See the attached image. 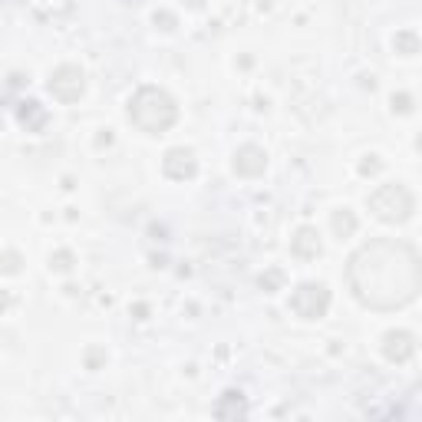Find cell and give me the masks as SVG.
Segmentation results:
<instances>
[{
	"label": "cell",
	"mask_w": 422,
	"mask_h": 422,
	"mask_svg": "<svg viewBox=\"0 0 422 422\" xmlns=\"http://www.w3.org/2000/svg\"><path fill=\"white\" fill-rule=\"evenodd\" d=\"M50 93H53V100H60V102H79L83 100V93H86V73L79 70V66H73V63H63V66H56L50 73Z\"/></svg>",
	"instance_id": "obj_5"
},
{
	"label": "cell",
	"mask_w": 422,
	"mask_h": 422,
	"mask_svg": "<svg viewBox=\"0 0 422 422\" xmlns=\"http://www.w3.org/2000/svg\"><path fill=\"white\" fill-rule=\"evenodd\" d=\"M129 119L146 136H162L178 123V106L162 86H139L129 100Z\"/></svg>",
	"instance_id": "obj_2"
},
{
	"label": "cell",
	"mask_w": 422,
	"mask_h": 422,
	"mask_svg": "<svg viewBox=\"0 0 422 422\" xmlns=\"http://www.w3.org/2000/svg\"><path fill=\"white\" fill-rule=\"evenodd\" d=\"M0 271L3 274H20L24 271V258H20L17 251H3V254H0Z\"/></svg>",
	"instance_id": "obj_13"
},
{
	"label": "cell",
	"mask_w": 422,
	"mask_h": 422,
	"mask_svg": "<svg viewBox=\"0 0 422 422\" xmlns=\"http://www.w3.org/2000/svg\"><path fill=\"white\" fill-rule=\"evenodd\" d=\"M393 47H396V53H403V56H416V53H419V37H416L412 30H403V33H396Z\"/></svg>",
	"instance_id": "obj_12"
},
{
	"label": "cell",
	"mask_w": 422,
	"mask_h": 422,
	"mask_svg": "<svg viewBox=\"0 0 422 422\" xmlns=\"http://www.w3.org/2000/svg\"><path fill=\"white\" fill-rule=\"evenodd\" d=\"M416 353V336L409 330H389L383 336V357L389 363H406Z\"/></svg>",
	"instance_id": "obj_8"
},
{
	"label": "cell",
	"mask_w": 422,
	"mask_h": 422,
	"mask_svg": "<svg viewBox=\"0 0 422 422\" xmlns=\"http://www.w3.org/2000/svg\"><path fill=\"white\" fill-rule=\"evenodd\" d=\"M244 412H248L244 396L235 393V389H231V393H224V396L214 403V416H218V419H231V416H244Z\"/></svg>",
	"instance_id": "obj_10"
},
{
	"label": "cell",
	"mask_w": 422,
	"mask_h": 422,
	"mask_svg": "<svg viewBox=\"0 0 422 422\" xmlns=\"http://www.w3.org/2000/svg\"><path fill=\"white\" fill-rule=\"evenodd\" d=\"M102 363H106V350L89 347V350H86V366H89V370H100Z\"/></svg>",
	"instance_id": "obj_16"
},
{
	"label": "cell",
	"mask_w": 422,
	"mask_h": 422,
	"mask_svg": "<svg viewBox=\"0 0 422 422\" xmlns=\"http://www.w3.org/2000/svg\"><path fill=\"white\" fill-rule=\"evenodd\" d=\"M330 224H334L336 237H350L353 231H357V224H360V221H357V214H353L350 208H340V211H334V221H330Z\"/></svg>",
	"instance_id": "obj_11"
},
{
	"label": "cell",
	"mask_w": 422,
	"mask_h": 422,
	"mask_svg": "<svg viewBox=\"0 0 422 422\" xmlns=\"http://www.w3.org/2000/svg\"><path fill=\"white\" fill-rule=\"evenodd\" d=\"M393 109H396V112H412V96H409V93H393Z\"/></svg>",
	"instance_id": "obj_17"
},
{
	"label": "cell",
	"mask_w": 422,
	"mask_h": 422,
	"mask_svg": "<svg viewBox=\"0 0 422 422\" xmlns=\"http://www.w3.org/2000/svg\"><path fill=\"white\" fill-rule=\"evenodd\" d=\"M175 24H178V20H175L172 13H155V26H162V30H175Z\"/></svg>",
	"instance_id": "obj_19"
},
{
	"label": "cell",
	"mask_w": 422,
	"mask_h": 422,
	"mask_svg": "<svg viewBox=\"0 0 422 422\" xmlns=\"http://www.w3.org/2000/svg\"><path fill=\"white\" fill-rule=\"evenodd\" d=\"M50 267L53 271H60V274H70L73 271V251H56L50 258Z\"/></svg>",
	"instance_id": "obj_14"
},
{
	"label": "cell",
	"mask_w": 422,
	"mask_h": 422,
	"mask_svg": "<svg viewBox=\"0 0 422 422\" xmlns=\"http://www.w3.org/2000/svg\"><path fill=\"white\" fill-rule=\"evenodd\" d=\"M376 172H380V159L376 155H366L360 162V175H376Z\"/></svg>",
	"instance_id": "obj_18"
},
{
	"label": "cell",
	"mask_w": 422,
	"mask_h": 422,
	"mask_svg": "<svg viewBox=\"0 0 422 422\" xmlns=\"http://www.w3.org/2000/svg\"><path fill=\"white\" fill-rule=\"evenodd\" d=\"M182 3H188L192 10H201V7H205V0H182Z\"/></svg>",
	"instance_id": "obj_21"
},
{
	"label": "cell",
	"mask_w": 422,
	"mask_h": 422,
	"mask_svg": "<svg viewBox=\"0 0 422 422\" xmlns=\"http://www.w3.org/2000/svg\"><path fill=\"white\" fill-rule=\"evenodd\" d=\"M290 251H294V258H300V261H313V258H320V235H317V228H311V224H300L297 231H294V237H290Z\"/></svg>",
	"instance_id": "obj_9"
},
{
	"label": "cell",
	"mask_w": 422,
	"mask_h": 422,
	"mask_svg": "<svg viewBox=\"0 0 422 422\" xmlns=\"http://www.w3.org/2000/svg\"><path fill=\"white\" fill-rule=\"evenodd\" d=\"M281 284H284V271H267V274H261V287L267 290V294L281 290Z\"/></svg>",
	"instance_id": "obj_15"
},
{
	"label": "cell",
	"mask_w": 422,
	"mask_h": 422,
	"mask_svg": "<svg viewBox=\"0 0 422 422\" xmlns=\"http://www.w3.org/2000/svg\"><path fill=\"white\" fill-rule=\"evenodd\" d=\"M347 284L370 311H399L419 297V254L399 237H376L350 254Z\"/></svg>",
	"instance_id": "obj_1"
},
{
	"label": "cell",
	"mask_w": 422,
	"mask_h": 422,
	"mask_svg": "<svg viewBox=\"0 0 422 422\" xmlns=\"http://www.w3.org/2000/svg\"><path fill=\"white\" fill-rule=\"evenodd\" d=\"M370 211L386 224H403L412 218V211H416V198H412V192L406 185H380L373 192L370 198H366Z\"/></svg>",
	"instance_id": "obj_3"
},
{
	"label": "cell",
	"mask_w": 422,
	"mask_h": 422,
	"mask_svg": "<svg viewBox=\"0 0 422 422\" xmlns=\"http://www.w3.org/2000/svg\"><path fill=\"white\" fill-rule=\"evenodd\" d=\"M290 311L297 313L300 320H320L330 311V290L320 281H307L290 294Z\"/></svg>",
	"instance_id": "obj_4"
},
{
	"label": "cell",
	"mask_w": 422,
	"mask_h": 422,
	"mask_svg": "<svg viewBox=\"0 0 422 422\" xmlns=\"http://www.w3.org/2000/svg\"><path fill=\"white\" fill-rule=\"evenodd\" d=\"M162 172L169 175V178H175V182H188V178H195V172H198V159H195V152L192 149L175 146V149L165 152Z\"/></svg>",
	"instance_id": "obj_6"
},
{
	"label": "cell",
	"mask_w": 422,
	"mask_h": 422,
	"mask_svg": "<svg viewBox=\"0 0 422 422\" xmlns=\"http://www.w3.org/2000/svg\"><path fill=\"white\" fill-rule=\"evenodd\" d=\"M10 307V294L7 290H0V311H7Z\"/></svg>",
	"instance_id": "obj_20"
},
{
	"label": "cell",
	"mask_w": 422,
	"mask_h": 422,
	"mask_svg": "<svg viewBox=\"0 0 422 422\" xmlns=\"http://www.w3.org/2000/svg\"><path fill=\"white\" fill-rule=\"evenodd\" d=\"M235 172L241 178H258L267 172V152L261 146H241L235 152Z\"/></svg>",
	"instance_id": "obj_7"
}]
</instances>
